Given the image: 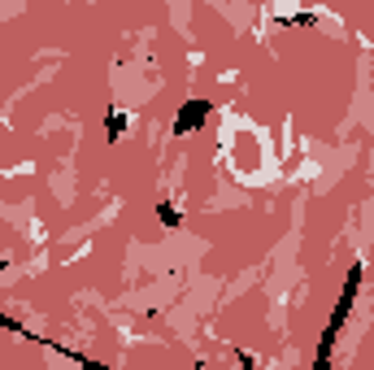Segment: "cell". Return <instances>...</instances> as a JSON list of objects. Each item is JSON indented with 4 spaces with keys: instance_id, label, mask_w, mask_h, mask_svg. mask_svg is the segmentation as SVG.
<instances>
[{
    "instance_id": "1",
    "label": "cell",
    "mask_w": 374,
    "mask_h": 370,
    "mask_svg": "<svg viewBox=\"0 0 374 370\" xmlns=\"http://www.w3.org/2000/svg\"><path fill=\"white\" fill-rule=\"evenodd\" d=\"M209 113H213V105L196 96V101L179 105V113H174V122H170V131H174V135H192V131H201V127H205V118H209Z\"/></svg>"
},
{
    "instance_id": "2",
    "label": "cell",
    "mask_w": 374,
    "mask_h": 370,
    "mask_svg": "<svg viewBox=\"0 0 374 370\" xmlns=\"http://www.w3.org/2000/svg\"><path fill=\"white\" fill-rule=\"evenodd\" d=\"M357 288H361V261L348 266V279H344V292H339V301H335V314H331V331L344 327V318L353 314V301H357Z\"/></svg>"
},
{
    "instance_id": "3",
    "label": "cell",
    "mask_w": 374,
    "mask_h": 370,
    "mask_svg": "<svg viewBox=\"0 0 374 370\" xmlns=\"http://www.w3.org/2000/svg\"><path fill=\"white\" fill-rule=\"evenodd\" d=\"M331 344H335V331L327 327V331H322V340H318V353H313V366L309 370H331Z\"/></svg>"
},
{
    "instance_id": "4",
    "label": "cell",
    "mask_w": 374,
    "mask_h": 370,
    "mask_svg": "<svg viewBox=\"0 0 374 370\" xmlns=\"http://www.w3.org/2000/svg\"><path fill=\"white\" fill-rule=\"evenodd\" d=\"M157 218H161V227H183V214H179V205H174V201H161L157 205Z\"/></svg>"
},
{
    "instance_id": "5",
    "label": "cell",
    "mask_w": 374,
    "mask_h": 370,
    "mask_svg": "<svg viewBox=\"0 0 374 370\" xmlns=\"http://www.w3.org/2000/svg\"><path fill=\"white\" fill-rule=\"evenodd\" d=\"M122 131H127V113H118V109H109V113H105V135H109V140H118Z\"/></svg>"
},
{
    "instance_id": "6",
    "label": "cell",
    "mask_w": 374,
    "mask_h": 370,
    "mask_svg": "<svg viewBox=\"0 0 374 370\" xmlns=\"http://www.w3.org/2000/svg\"><path fill=\"white\" fill-rule=\"evenodd\" d=\"M239 370H261V362H253L248 353H239Z\"/></svg>"
}]
</instances>
